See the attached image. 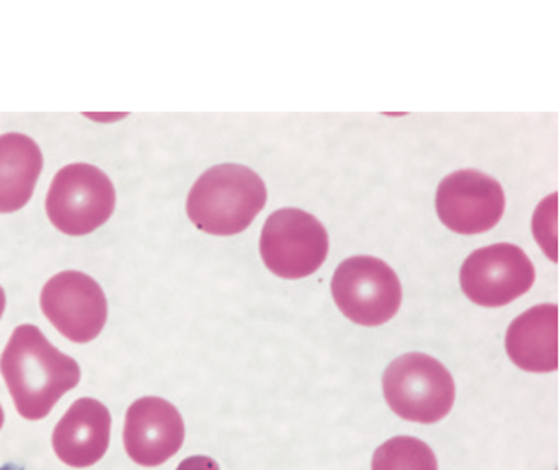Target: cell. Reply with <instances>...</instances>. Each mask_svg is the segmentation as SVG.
<instances>
[{
    "instance_id": "cell-8",
    "label": "cell",
    "mask_w": 560,
    "mask_h": 470,
    "mask_svg": "<svg viewBox=\"0 0 560 470\" xmlns=\"http://www.w3.org/2000/svg\"><path fill=\"white\" fill-rule=\"evenodd\" d=\"M42 310L51 326L73 343H89L101 336L108 320L103 286L81 271H63L42 289Z\"/></svg>"
},
{
    "instance_id": "cell-16",
    "label": "cell",
    "mask_w": 560,
    "mask_h": 470,
    "mask_svg": "<svg viewBox=\"0 0 560 470\" xmlns=\"http://www.w3.org/2000/svg\"><path fill=\"white\" fill-rule=\"evenodd\" d=\"M177 470H220V465L205 455H195L180 462Z\"/></svg>"
},
{
    "instance_id": "cell-10",
    "label": "cell",
    "mask_w": 560,
    "mask_h": 470,
    "mask_svg": "<svg viewBox=\"0 0 560 470\" xmlns=\"http://www.w3.org/2000/svg\"><path fill=\"white\" fill-rule=\"evenodd\" d=\"M183 442L185 422L171 402L145 396L130 406L124 425V447L131 461L141 467H160L180 451Z\"/></svg>"
},
{
    "instance_id": "cell-17",
    "label": "cell",
    "mask_w": 560,
    "mask_h": 470,
    "mask_svg": "<svg viewBox=\"0 0 560 470\" xmlns=\"http://www.w3.org/2000/svg\"><path fill=\"white\" fill-rule=\"evenodd\" d=\"M4 308H7V296H4V291H2V286H0V318H2V314H4Z\"/></svg>"
},
{
    "instance_id": "cell-18",
    "label": "cell",
    "mask_w": 560,
    "mask_h": 470,
    "mask_svg": "<svg viewBox=\"0 0 560 470\" xmlns=\"http://www.w3.org/2000/svg\"><path fill=\"white\" fill-rule=\"evenodd\" d=\"M0 470H24L22 467H16V465H4V467H0Z\"/></svg>"
},
{
    "instance_id": "cell-2",
    "label": "cell",
    "mask_w": 560,
    "mask_h": 470,
    "mask_svg": "<svg viewBox=\"0 0 560 470\" xmlns=\"http://www.w3.org/2000/svg\"><path fill=\"white\" fill-rule=\"evenodd\" d=\"M267 204V187L255 171L224 163L205 171L190 188L187 214L205 234H242Z\"/></svg>"
},
{
    "instance_id": "cell-5",
    "label": "cell",
    "mask_w": 560,
    "mask_h": 470,
    "mask_svg": "<svg viewBox=\"0 0 560 470\" xmlns=\"http://www.w3.org/2000/svg\"><path fill=\"white\" fill-rule=\"evenodd\" d=\"M331 294L347 320L376 328L400 310L401 284L390 265L371 255L349 257L336 269Z\"/></svg>"
},
{
    "instance_id": "cell-14",
    "label": "cell",
    "mask_w": 560,
    "mask_h": 470,
    "mask_svg": "<svg viewBox=\"0 0 560 470\" xmlns=\"http://www.w3.org/2000/svg\"><path fill=\"white\" fill-rule=\"evenodd\" d=\"M373 470H440L435 453L418 437H393L373 455Z\"/></svg>"
},
{
    "instance_id": "cell-6",
    "label": "cell",
    "mask_w": 560,
    "mask_h": 470,
    "mask_svg": "<svg viewBox=\"0 0 560 470\" xmlns=\"http://www.w3.org/2000/svg\"><path fill=\"white\" fill-rule=\"evenodd\" d=\"M262 263L280 279H306L326 263L329 235L318 218L282 208L267 218L259 242Z\"/></svg>"
},
{
    "instance_id": "cell-9",
    "label": "cell",
    "mask_w": 560,
    "mask_h": 470,
    "mask_svg": "<svg viewBox=\"0 0 560 470\" xmlns=\"http://www.w3.org/2000/svg\"><path fill=\"white\" fill-rule=\"evenodd\" d=\"M435 208L451 232L485 234L504 216V188L482 171H455L441 180Z\"/></svg>"
},
{
    "instance_id": "cell-3",
    "label": "cell",
    "mask_w": 560,
    "mask_h": 470,
    "mask_svg": "<svg viewBox=\"0 0 560 470\" xmlns=\"http://www.w3.org/2000/svg\"><path fill=\"white\" fill-rule=\"evenodd\" d=\"M383 392L394 414L416 423H438L455 404V378L438 359L408 353L394 359L383 376Z\"/></svg>"
},
{
    "instance_id": "cell-1",
    "label": "cell",
    "mask_w": 560,
    "mask_h": 470,
    "mask_svg": "<svg viewBox=\"0 0 560 470\" xmlns=\"http://www.w3.org/2000/svg\"><path fill=\"white\" fill-rule=\"evenodd\" d=\"M0 373L19 414L44 420L81 380L75 359L54 348L38 326H19L0 357Z\"/></svg>"
},
{
    "instance_id": "cell-19",
    "label": "cell",
    "mask_w": 560,
    "mask_h": 470,
    "mask_svg": "<svg viewBox=\"0 0 560 470\" xmlns=\"http://www.w3.org/2000/svg\"><path fill=\"white\" fill-rule=\"evenodd\" d=\"M2 425H4V412H2V406H0V430H2Z\"/></svg>"
},
{
    "instance_id": "cell-15",
    "label": "cell",
    "mask_w": 560,
    "mask_h": 470,
    "mask_svg": "<svg viewBox=\"0 0 560 470\" xmlns=\"http://www.w3.org/2000/svg\"><path fill=\"white\" fill-rule=\"evenodd\" d=\"M547 210H549V198H545L541 204H539V208H537V212H535V218H533V232L537 235V242L541 245L542 251L549 255L552 261H557V259H559V255H557V242L549 235V230H551V234L557 237V218H552L551 224H547Z\"/></svg>"
},
{
    "instance_id": "cell-11",
    "label": "cell",
    "mask_w": 560,
    "mask_h": 470,
    "mask_svg": "<svg viewBox=\"0 0 560 470\" xmlns=\"http://www.w3.org/2000/svg\"><path fill=\"white\" fill-rule=\"evenodd\" d=\"M110 430L108 408L93 398H81L57 423L51 437L54 451L67 467L89 469L108 451Z\"/></svg>"
},
{
    "instance_id": "cell-13",
    "label": "cell",
    "mask_w": 560,
    "mask_h": 470,
    "mask_svg": "<svg viewBox=\"0 0 560 470\" xmlns=\"http://www.w3.org/2000/svg\"><path fill=\"white\" fill-rule=\"evenodd\" d=\"M42 167L44 155L36 141L24 133L0 136V214L28 204Z\"/></svg>"
},
{
    "instance_id": "cell-12",
    "label": "cell",
    "mask_w": 560,
    "mask_h": 470,
    "mask_svg": "<svg viewBox=\"0 0 560 470\" xmlns=\"http://www.w3.org/2000/svg\"><path fill=\"white\" fill-rule=\"evenodd\" d=\"M505 351L527 373L559 368V306L539 304L517 316L505 333Z\"/></svg>"
},
{
    "instance_id": "cell-7",
    "label": "cell",
    "mask_w": 560,
    "mask_h": 470,
    "mask_svg": "<svg viewBox=\"0 0 560 470\" xmlns=\"http://www.w3.org/2000/svg\"><path fill=\"white\" fill-rule=\"evenodd\" d=\"M535 267L522 247L494 244L477 249L460 267V289L468 301L486 308L512 304L532 291Z\"/></svg>"
},
{
    "instance_id": "cell-4",
    "label": "cell",
    "mask_w": 560,
    "mask_h": 470,
    "mask_svg": "<svg viewBox=\"0 0 560 470\" xmlns=\"http://www.w3.org/2000/svg\"><path fill=\"white\" fill-rule=\"evenodd\" d=\"M116 190L104 171L71 163L57 171L46 198L49 222L67 235L81 237L104 226L114 214Z\"/></svg>"
}]
</instances>
